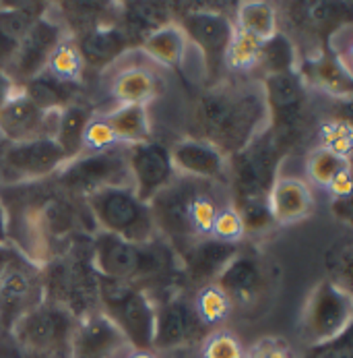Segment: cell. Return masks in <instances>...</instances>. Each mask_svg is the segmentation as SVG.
<instances>
[{
  "instance_id": "cell-1",
  "label": "cell",
  "mask_w": 353,
  "mask_h": 358,
  "mask_svg": "<svg viewBox=\"0 0 353 358\" xmlns=\"http://www.w3.org/2000/svg\"><path fill=\"white\" fill-rule=\"evenodd\" d=\"M0 201L6 215V243L36 267L48 265L98 232L85 199L60 189L54 176L0 185Z\"/></svg>"
},
{
  "instance_id": "cell-2",
  "label": "cell",
  "mask_w": 353,
  "mask_h": 358,
  "mask_svg": "<svg viewBox=\"0 0 353 358\" xmlns=\"http://www.w3.org/2000/svg\"><path fill=\"white\" fill-rule=\"evenodd\" d=\"M91 261L98 275L130 284L145 292L153 303L184 292L180 257L163 238L130 243L96 232L91 238Z\"/></svg>"
},
{
  "instance_id": "cell-3",
  "label": "cell",
  "mask_w": 353,
  "mask_h": 358,
  "mask_svg": "<svg viewBox=\"0 0 353 358\" xmlns=\"http://www.w3.org/2000/svg\"><path fill=\"white\" fill-rule=\"evenodd\" d=\"M269 124L260 83L217 81L197 102V139L215 148L225 159L244 150Z\"/></svg>"
},
{
  "instance_id": "cell-4",
  "label": "cell",
  "mask_w": 353,
  "mask_h": 358,
  "mask_svg": "<svg viewBox=\"0 0 353 358\" xmlns=\"http://www.w3.org/2000/svg\"><path fill=\"white\" fill-rule=\"evenodd\" d=\"M40 269L46 303L64 308L77 321L100 310V284L91 261V238L75 245Z\"/></svg>"
},
{
  "instance_id": "cell-5",
  "label": "cell",
  "mask_w": 353,
  "mask_h": 358,
  "mask_svg": "<svg viewBox=\"0 0 353 358\" xmlns=\"http://www.w3.org/2000/svg\"><path fill=\"white\" fill-rule=\"evenodd\" d=\"M287 152L279 145L269 127L238 154L227 157V185L232 207L266 205L269 191L279 178L281 162Z\"/></svg>"
},
{
  "instance_id": "cell-6",
  "label": "cell",
  "mask_w": 353,
  "mask_h": 358,
  "mask_svg": "<svg viewBox=\"0 0 353 358\" xmlns=\"http://www.w3.org/2000/svg\"><path fill=\"white\" fill-rule=\"evenodd\" d=\"M54 180L60 189L79 199H87L89 195L103 189H133L128 145L118 143L103 152H85L66 162L54 174Z\"/></svg>"
},
{
  "instance_id": "cell-7",
  "label": "cell",
  "mask_w": 353,
  "mask_h": 358,
  "mask_svg": "<svg viewBox=\"0 0 353 358\" xmlns=\"http://www.w3.org/2000/svg\"><path fill=\"white\" fill-rule=\"evenodd\" d=\"M269 131L290 154L306 133L308 124V87L298 71L266 75L260 79Z\"/></svg>"
},
{
  "instance_id": "cell-8",
  "label": "cell",
  "mask_w": 353,
  "mask_h": 358,
  "mask_svg": "<svg viewBox=\"0 0 353 358\" xmlns=\"http://www.w3.org/2000/svg\"><path fill=\"white\" fill-rule=\"evenodd\" d=\"M85 203L98 226V232L130 243H151L155 238H161L157 234L149 203H143L130 187L103 189L89 195Z\"/></svg>"
},
{
  "instance_id": "cell-9",
  "label": "cell",
  "mask_w": 353,
  "mask_h": 358,
  "mask_svg": "<svg viewBox=\"0 0 353 358\" xmlns=\"http://www.w3.org/2000/svg\"><path fill=\"white\" fill-rule=\"evenodd\" d=\"M100 310L124 334L133 350H153L155 303L139 288L98 275Z\"/></svg>"
},
{
  "instance_id": "cell-10",
  "label": "cell",
  "mask_w": 353,
  "mask_h": 358,
  "mask_svg": "<svg viewBox=\"0 0 353 358\" xmlns=\"http://www.w3.org/2000/svg\"><path fill=\"white\" fill-rule=\"evenodd\" d=\"M75 325L70 313L44 301L13 325L10 336L25 358H68Z\"/></svg>"
},
{
  "instance_id": "cell-11",
  "label": "cell",
  "mask_w": 353,
  "mask_h": 358,
  "mask_svg": "<svg viewBox=\"0 0 353 358\" xmlns=\"http://www.w3.org/2000/svg\"><path fill=\"white\" fill-rule=\"evenodd\" d=\"M352 290L324 278L316 282L303 303L300 331L308 346H314L347 331L352 327Z\"/></svg>"
},
{
  "instance_id": "cell-12",
  "label": "cell",
  "mask_w": 353,
  "mask_h": 358,
  "mask_svg": "<svg viewBox=\"0 0 353 358\" xmlns=\"http://www.w3.org/2000/svg\"><path fill=\"white\" fill-rule=\"evenodd\" d=\"M197 187L199 180L176 176L149 201L157 234L176 253L184 251L188 245L199 241L193 228V197Z\"/></svg>"
},
{
  "instance_id": "cell-13",
  "label": "cell",
  "mask_w": 353,
  "mask_h": 358,
  "mask_svg": "<svg viewBox=\"0 0 353 358\" xmlns=\"http://www.w3.org/2000/svg\"><path fill=\"white\" fill-rule=\"evenodd\" d=\"M68 157L54 139L0 141V185H21L52 178Z\"/></svg>"
},
{
  "instance_id": "cell-14",
  "label": "cell",
  "mask_w": 353,
  "mask_h": 358,
  "mask_svg": "<svg viewBox=\"0 0 353 358\" xmlns=\"http://www.w3.org/2000/svg\"><path fill=\"white\" fill-rule=\"evenodd\" d=\"M211 334L186 299V292L170 294L155 303L153 352H180L190 348Z\"/></svg>"
},
{
  "instance_id": "cell-15",
  "label": "cell",
  "mask_w": 353,
  "mask_h": 358,
  "mask_svg": "<svg viewBox=\"0 0 353 358\" xmlns=\"http://www.w3.org/2000/svg\"><path fill=\"white\" fill-rule=\"evenodd\" d=\"M176 23L184 31L186 40L201 50L209 79H217L219 71L225 66V56L236 34L234 21L219 10L188 8Z\"/></svg>"
},
{
  "instance_id": "cell-16",
  "label": "cell",
  "mask_w": 353,
  "mask_h": 358,
  "mask_svg": "<svg viewBox=\"0 0 353 358\" xmlns=\"http://www.w3.org/2000/svg\"><path fill=\"white\" fill-rule=\"evenodd\" d=\"M68 36L70 34H68L64 21L58 17H52L50 4V8L29 27V31L21 40L19 50L15 54L10 66L6 69V73L21 87L25 81H29L31 77L46 71L48 60L56 50V46L62 40H66Z\"/></svg>"
},
{
  "instance_id": "cell-17",
  "label": "cell",
  "mask_w": 353,
  "mask_h": 358,
  "mask_svg": "<svg viewBox=\"0 0 353 358\" xmlns=\"http://www.w3.org/2000/svg\"><path fill=\"white\" fill-rule=\"evenodd\" d=\"M42 303V269L27 259H21L0 280V329L10 331L25 313Z\"/></svg>"
},
{
  "instance_id": "cell-18",
  "label": "cell",
  "mask_w": 353,
  "mask_h": 358,
  "mask_svg": "<svg viewBox=\"0 0 353 358\" xmlns=\"http://www.w3.org/2000/svg\"><path fill=\"white\" fill-rule=\"evenodd\" d=\"M244 243H223L213 236L199 238L197 243L188 245L180 251V265H182V282L184 292L201 290L217 280L223 267L240 253Z\"/></svg>"
},
{
  "instance_id": "cell-19",
  "label": "cell",
  "mask_w": 353,
  "mask_h": 358,
  "mask_svg": "<svg viewBox=\"0 0 353 358\" xmlns=\"http://www.w3.org/2000/svg\"><path fill=\"white\" fill-rule=\"evenodd\" d=\"M128 170L133 178V191L143 203H149L178 176L172 166L170 150L153 139L128 145Z\"/></svg>"
},
{
  "instance_id": "cell-20",
  "label": "cell",
  "mask_w": 353,
  "mask_h": 358,
  "mask_svg": "<svg viewBox=\"0 0 353 358\" xmlns=\"http://www.w3.org/2000/svg\"><path fill=\"white\" fill-rule=\"evenodd\" d=\"M130 350L118 325L101 310H96L77 321L68 358H118L126 357Z\"/></svg>"
},
{
  "instance_id": "cell-21",
  "label": "cell",
  "mask_w": 353,
  "mask_h": 358,
  "mask_svg": "<svg viewBox=\"0 0 353 358\" xmlns=\"http://www.w3.org/2000/svg\"><path fill=\"white\" fill-rule=\"evenodd\" d=\"M60 112H42L17 92L0 108V135L4 141L21 143L33 139H54Z\"/></svg>"
},
{
  "instance_id": "cell-22",
  "label": "cell",
  "mask_w": 353,
  "mask_h": 358,
  "mask_svg": "<svg viewBox=\"0 0 353 358\" xmlns=\"http://www.w3.org/2000/svg\"><path fill=\"white\" fill-rule=\"evenodd\" d=\"M213 284L232 301V305H250L266 288L260 257L253 249L242 247L240 253L223 267V271Z\"/></svg>"
},
{
  "instance_id": "cell-23",
  "label": "cell",
  "mask_w": 353,
  "mask_h": 358,
  "mask_svg": "<svg viewBox=\"0 0 353 358\" xmlns=\"http://www.w3.org/2000/svg\"><path fill=\"white\" fill-rule=\"evenodd\" d=\"M170 157L178 176L204 182H227V159L197 137H186L174 143Z\"/></svg>"
},
{
  "instance_id": "cell-24",
  "label": "cell",
  "mask_w": 353,
  "mask_h": 358,
  "mask_svg": "<svg viewBox=\"0 0 353 358\" xmlns=\"http://www.w3.org/2000/svg\"><path fill=\"white\" fill-rule=\"evenodd\" d=\"M73 40L85 62V69H91V71H103L110 64H114L124 52H128L130 48H139L137 42L122 29L118 21L91 27L75 36Z\"/></svg>"
},
{
  "instance_id": "cell-25",
  "label": "cell",
  "mask_w": 353,
  "mask_h": 358,
  "mask_svg": "<svg viewBox=\"0 0 353 358\" xmlns=\"http://www.w3.org/2000/svg\"><path fill=\"white\" fill-rule=\"evenodd\" d=\"M50 8V2H8L0 6V71H6L29 27Z\"/></svg>"
},
{
  "instance_id": "cell-26",
  "label": "cell",
  "mask_w": 353,
  "mask_h": 358,
  "mask_svg": "<svg viewBox=\"0 0 353 358\" xmlns=\"http://www.w3.org/2000/svg\"><path fill=\"white\" fill-rule=\"evenodd\" d=\"M269 211L275 224L287 226L296 224L312 213L314 197L310 185L303 178L296 176H281L273 182L269 191Z\"/></svg>"
},
{
  "instance_id": "cell-27",
  "label": "cell",
  "mask_w": 353,
  "mask_h": 358,
  "mask_svg": "<svg viewBox=\"0 0 353 358\" xmlns=\"http://www.w3.org/2000/svg\"><path fill=\"white\" fill-rule=\"evenodd\" d=\"M298 75L302 77L306 87H318L335 98H352V71L343 66L331 52H318L316 56L298 62Z\"/></svg>"
},
{
  "instance_id": "cell-28",
  "label": "cell",
  "mask_w": 353,
  "mask_h": 358,
  "mask_svg": "<svg viewBox=\"0 0 353 358\" xmlns=\"http://www.w3.org/2000/svg\"><path fill=\"white\" fill-rule=\"evenodd\" d=\"M118 23L141 46L153 31L174 23V6L165 2H122L118 4Z\"/></svg>"
},
{
  "instance_id": "cell-29",
  "label": "cell",
  "mask_w": 353,
  "mask_h": 358,
  "mask_svg": "<svg viewBox=\"0 0 353 358\" xmlns=\"http://www.w3.org/2000/svg\"><path fill=\"white\" fill-rule=\"evenodd\" d=\"M19 92L42 112H60L79 102L83 85L62 81L48 71H42L40 75L25 81Z\"/></svg>"
},
{
  "instance_id": "cell-30",
  "label": "cell",
  "mask_w": 353,
  "mask_h": 358,
  "mask_svg": "<svg viewBox=\"0 0 353 358\" xmlns=\"http://www.w3.org/2000/svg\"><path fill=\"white\" fill-rule=\"evenodd\" d=\"M292 17L306 31L331 38L337 29L350 25L352 6L345 2H298L292 8Z\"/></svg>"
},
{
  "instance_id": "cell-31",
  "label": "cell",
  "mask_w": 353,
  "mask_h": 358,
  "mask_svg": "<svg viewBox=\"0 0 353 358\" xmlns=\"http://www.w3.org/2000/svg\"><path fill=\"white\" fill-rule=\"evenodd\" d=\"M161 79L147 66H128L116 73L112 81V96L118 106L124 103H147L161 94Z\"/></svg>"
},
{
  "instance_id": "cell-32",
  "label": "cell",
  "mask_w": 353,
  "mask_h": 358,
  "mask_svg": "<svg viewBox=\"0 0 353 358\" xmlns=\"http://www.w3.org/2000/svg\"><path fill=\"white\" fill-rule=\"evenodd\" d=\"M114 131L118 143L122 145H137L151 141V122L147 106L143 103H124L116 106L103 116Z\"/></svg>"
},
{
  "instance_id": "cell-33",
  "label": "cell",
  "mask_w": 353,
  "mask_h": 358,
  "mask_svg": "<svg viewBox=\"0 0 353 358\" xmlns=\"http://www.w3.org/2000/svg\"><path fill=\"white\" fill-rule=\"evenodd\" d=\"M186 46H188V40H186L184 31L180 29V25L174 21V23L153 31L151 36H147L139 48L147 56H151L155 62H159L167 69L180 71L184 56H186Z\"/></svg>"
},
{
  "instance_id": "cell-34",
  "label": "cell",
  "mask_w": 353,
  "mask_h": 358,
  "mask_svg": "<svg viewBox=\"0 0 353 358\" xmlns=\"http://www.w3.org/2000/svg\"><path fill=\"white\" fill-rule=\"evenodd\" d=\"M91 118H93L91 110L81 102L60 110L54 141L60 145V150L68 157V162L83 154V135Z\"/></svg>"
},
{
  "instance_id": "cell-35",
  "label": "cell",
  "mask_w": 353,
  "mask_h": 358,
  "mask_svg": "<svg viewBox=\"0 0 353 358\" xmlns=\"http://www.w3.org/2000/svg\"><path fill=\"white\" fill-rule=\"evenodd\" d=\"M234 27L238 31H244L256 40H260V42H266L279 31L277 29V10L273 4L262 2V0L240 2L236 8Z\"/></svg>"
},
{
  "instance_id": "cell-36",
  "label": "cell",
  "mask_w": 353,
  "mask_h": 358,
  "mask_svg": "<svg viewBox=\"0 0 353 358\" xmlns=\"http://www.w3.org/2000/svg\"><path fill=\"white\" fill-rule=\"evenodd\" d=\"M298 52L294 48V42L277 31L271 40L262 42L258 58L254 69L262 71V77L266 75H279V73H290V71H298Z\"/></svg>"
},
{
  "instance_id": "cell-37",
  "label": "cell",
  "mask_w": 353,
  "mask_h": 358,
  "mask_svg": "<svg viewBox=\"0 0 353 358\" xmlns=\"http://www.w3.org/2000/svg\"><path fill=\"white\" fill-rule=\"evenodd\" d=\"M46 71L52 73L54 77L68 81V83H79L83 85V75H85V62L79 54V48L73 40V36H68L66 40H62L56 50L48 60Z\"/></svg>"
},
{
  "instance_id": "cell-38",
  "label": "cell",
  "mask_w": 353,
  "mask_h": 358,
  "mask_svg": "<svg viewBox=\"0 0 353 358\" xmlns=\"http://www.w3.org/2000/svg\"><path fill=\"white\" fill-rule=\"evenodd\" d=\"M193 307L197 310L199 319L213 331V327H217L230 317L234 305L215 284H209V286H202L201 290H197Z\"/></svg>"
},
{
  "instance_id": "cell-39",
  "label": "cell",
  "mask_w": 353,
  "mask_h": 358,
  "mask_svg": "<svg viewBox=\"0 0 353 358\" xmlns=\"http://www.w3.org/2000/svg\"><path fill=\"white\" fill-rule=\"evenodd\" d=\"M326 267V280L352 290V267H353V243L350 236L333 243L322 259Z\"/></svg>"
},
{
  "instance_id": "cell-40",
  "label": "cell",
  "mask_w": 353,
  "mask_h": 358,
  "mask_svg": "<svg viewBox=\"0 0 353 358\" xmlns=\"http://www.w3.org/2000/svg\"><path fill=\"white\" fill-rule=\"evenodd\" d=\"M345 168H350V159L347 157H341V155H337L335 152H331V150H326L322 145L316 148L312 154L308 155V162H306L308 178L314 185L324 187V189Z\"/></svg>"
},
{
  "instance_id": "cell-41",
  "label": "cell",
  "mask_w": 353,
  "mask_h": 358,
  "mask_svg": "<svg viewBox=\"0 0 353 358\" xmlns=\"http://www.w3.org/2000/svg\"><path fill=\"white\" fill-rule=\"evenodd\" d=\"M260 46H262L260 40L236 29L234 40L230 44V50H227V56H225V66L236 71V73L238 71H253L254 64H256V58H258V52H260Z\"/></svg>"
},
{
  "instance_id": "cell-42",
  "label": "cell",
  "mask_w": 353,
  "mask_h": 358,
  "mask_svg": "<svg viewBox=\"0 0 353 358\" xmlns=\"http://www.w3.org/2000/svg\"><path fill=\"white\" fill-rule=\"evenodd\" d=\"M211 236L217 241H223V243H244L246 232H244L240 215L236 213V209L232 205L221 207V211L217 213V217L213 222Z\"/></svg>"
},
{
  "instance_id": "cell-43",
  "label": "cell",
  "mask_w": 353,
  "mask_h": 358,
  "mask_svg": "<svg viewBox=\"0 0 353 358\" xmlns=\"http://www.w3.org/2000/svg\"><path fill=\"white\" fill-rule=\"evenodd\" d=\"M244 348L230 331H211L202 344V358H244Z\"/></svg>"
},
{
  "instance_id": "cell-44",
  "label": "cell",
  "mask_w": 353,
  "mask_h": 358,
  "mask_svg": "<svg viewBox=\"0 0 353 358\" xmlns=\"http://www.w3.org/2000/svg\"><path fill=\"white\" fill-rule=\"evenodd\" d=\"M114 145H118V139H116L114 131L110 129L107 120L103 116H93L83 135V154L85 152H103Z\"/></svg>"
},
{
  "instance_id": "cell-45",
  "label": "cell",
  "mask_w": 353,
  "mask_h": 358,
  "mask_svg": "<svg viewBox=\"0 0 353 358\" xmlns=\"http://www.w3.org/2000/svg\"><path fill=\"white\" fill-rule=\"evenodd\" d=\"M303 358H353L352 327L333 340L308 346V352Z\"/></svg>"
},
{
  "instance_id": "cell-46",
  "label": "cell",
  "mask_w": 353,
  "mask_h": 358,
  "mask_svg": "<svg viewBox=\"0 0 353 358\" xmlns=\"http://www.w3.org/2000/svg\"><path fill=\"white\" fill-rule=\"evenodd\" d=\"M244 358H294V355L285 342H281L277 338H264V340L256 342Z\"/></svg>"
},
{
  "instance_id": "cell-47",
  "label": "cell",
  "mask_w": 353,
  "mask_h": 358,
  "mask_svg": "<svg viewBox=\"0 0 353 358\" xmlns=\"http://www.w3.org/2000/svg\"><path fill=\"white\" fill-rule=\"evenodd\" d=\"M329 193L333 195V199H345L352 195V168H345L343 172H339L331 182H329Z\"/></svg>"
},
{
  "instance_id": "cell-48",
  "label": "cell",
  "mask_w": 353,
  "mask_h": 358,
  "mask_svg": "<svg viewBox=\"0 0 353 358\" xmlns=\"http://www.w3.org/2000/svg\"><path fill=\"white\" fill-rule=\"evenodd\" d=\"M21 259H25V257L21 255L17 249H13L8 243H0V280H2L4 273H6L15 263H19Z\"/></svg>"
},
{
  "instance_id": "cell-49",
  "label": "cell",
  "mask_w": 353,
  "mask_h": 358,
  "mask_svg": "<svg viewBox=\"0 0 353 358\" xmlns=\"http://www.w3.org/2000/svg\"><path fill=\"white\" fill-rule=\"evenodd\" d=\"M0 358H25L23 350L10 336V331L0 329Z\"/></svg>"
},
{
  "instance_id": "cell-50",
  "label": "cell",
  "mask_w": 353,
  "mask_h": 358,
  "mask_svg": "<svg viewBox=\"0 0 353 358\" xmlns=\"http://www.w3.org/2000/svg\"><path fill=\"white\" fill-rule=\"evenodd\" d=\"M19 92V85L13 81V77L6 71H0V108L8 102Z\"/></svg>"
},
{
  "instance_id": "cell-51",
  "label": "cell",
  "mask_w": 353,
  "mask_h": 358,
  "mask_svg": "<svg viewBox=\"0 0 353 358\" xmlns=\"http://www.w3.org/2000/svg\"><path fill=\"white\" fill-rule=\"evenodd\" d=\"M333 211L339 220L343 222H350L352 220V199L345 197V199H333Z\"/></svg>"
},
{
  "instance_id": "cell-52",
  "label": "cell",
  "mask_w": 353,
  "mask_h": 358,
  "mask_svg": "<svg viewBox=\"0 0 353 358\" xmlns=\"http://www.w3.org/2000/svg\"><path fill=\"white\" fill-rule=\"evenodd\" d=\"M126 358H159V355L153 350H130Z\"/></svg>"
},
{
  "instance_id": "cell-53",
  "label": "cell",
  "mask_w": 353,
  "mask_h": 358,
  "mask_svg": "<svg viewBox=\"0 0 353 358\" xmlns=\"http://www.w3.org/2000/svg\"><path fill=\"white\" fill-rule=\"evenodd\" d=\"M0 243H6V215H4L2 201H0Z\"/></svg>"
},
{
  "instance_id": "cell-54",
  "label": "cell",
  "mask_w": 353,
  "mask_h": 358,
  "mask_svg": "<svg viewBox=\"0 0 353 358\" xmlns=\"http://www.w3.org/2000/svg\"><path fill=\"white\" fill-rule=\"evenodd\" d=\"M174 358H186V355H184V350H180V352H176V357Z\"/></svg>"
}]
</instances>
